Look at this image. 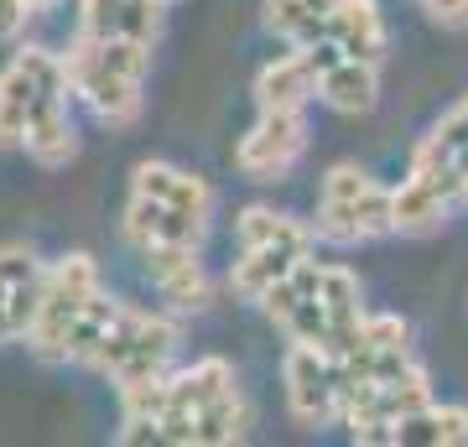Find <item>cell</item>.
<instances>
[{
    "instance_id": "obj_25",
    "label": "cell",
    "mask_w": 468,
    "mask_h": 447,
    "mask_svg": "<svg viewBox=\"0 0 468 447\" xmlns=\"http://www.w3.org/2000/svg\"><path fill=\"white\" fill-rule=\"evenodd\" d=\"M162 21H167V0H120L115 16H110V32H115V37H131V42H146V48H156V37H162Z\"/></svg>"
},
{
    "instance_id": "obj_11",
    "label": "cell",
    "mask_w": 468,
    "mask_h": 447,
    "mask_svg": "<svg viewBox=\"0 0 468 447\" xmlns=\"http://www.w3.org/2000/svg\"><path fill=\"white\" fill-rule=\"evenodd\" d=\"M411 172L442 183L452 198L463 203V177H468V100H458L448 115H442L432 131L417 141V151H411Z\"/></svg>"
},
{
    "instance_id": "obj_20",
    "label": "cell",
    "mask_w": 468,
    "mask_h": 447,
    "mask_svg": "<svg viewBox=\"0 0 468 447\" xmlns=\"http://www.w3.org/2000/svg\"><path fill=\"white\" fill-rule=\"evenodd\" d=\"M250 437V406L239 396V385L224 390L218 400H208L198 416H193V427H187V447H234Z\"/></svg>"
},
{
    "instance_id": "obj_13",
    "label": "cell",
    "mask_w": 468,
    "mask_h": 447,
    "mask_svg": "<svg viewBox=\"0 0 468 447\" xmlns=\"http://www.w3.org/2000/svg\"><path fill=\"white\" fill-rule=\"evenodd\" d=\"M146 276L156 282V292L177 307V313H198L208 307V271L198 261V245H146Z\"/></svg>"
},
{
    "instance_id": "obj_17",
    "label": "cell",
    "mask_w": 468,
    "mask_h": 447,
    "mask_svg": "<svg viewBox=\"0 0 468 447\" xmlns=\"http://www.w3.org/2000/svg\"><path fill=\"white\" fill-rule=\"evenodd\" d=\"M131 193L141 198H156L177 208V214H193V218H208L214 214V187L203 183L198 172H183L172 162H135L131 172Z\"/></svg>"
},
{
    "instance_id": "obj_1",
    "label": "cell",
    "mask_w": 468,
    "mask_h": 447,
    "mask_svg": "<svg viewBox=\"0 0 468 447\" xmlns=\"http://www.w3.org/2000/svg\"><path fill=\"white\" fill-rule=\"evenodd\" d=\"M151 48L131 37H89L79 32L73 48L63 52L68 94L89 104L100 125H131L141 115V89H146Z\"/></svg>"
},
{
    "instance_id": "obj_12",
    "label": "cell",
    "mask_w": 468,
    "mask_h": 447,
    "mask_svg": "<svg viewBox=\"0 0 468 447\" xmlns=\"http://www.w3.org/2000/svg\"><path fill=\"white\" fill-rule=\"evenodd\" d=\"M313 234H292V239H266V245H239V261L229 265V286L234 297L245 302H261L271 292V286L282 282V276H292L307 255H313Z\"/></svg>"
},
{
    "instance_id": "obj_2",
    "label": "cell",
    "mask_w": 468,
    "mask_h": 447,
    "mask_svg": "<svg viewBox=\"0 0 468 447\" xmlns=\"http://www.w3.org/2000/svg\"><path fill=\"white\" fill-rule=\"evenodd\" d=\"M390 234V187L375 183L365 166L338 162L318 187V214H313V239L323 245H369Z\"/></svg>"
},
{
    "instance_id": "obj_28",
    "label": "cell",
    "mask_w": 468,
    "mask_h": 447,
    "mask_svg": "<svg viewBox=\"0 0 468 447\" xmlns=\"http://www.w3.org/2000/svg\"><path fill=\"white\" fill-rule=\"evenodd\" d=\"M463 203H468V177H463Z\"/></svg>"
},
{
    "instance_id": "obj_24",
    "label": "cell",
    "mask_w": 468,
    "mask_h": 447,
    "mask_svg": "<svg viewBox=\"0 0 468 447\" xmlns=\"http://www.w3.org/2000/svg\"><path fill=\"white\" fill-rule=\"evenodd\" d=\"M292 234H313V224L282 214V208H266V203H250L234 214V239L239 245H266V239H292Z\"/></svg>"
},
{
    "instance_id": "obj_4",
    "label": "cell",
    "mask_w": 468,
    "mask_h": 447,
    "mask_svg": "<svg viewBox=\"0 0 468 447\" xmlns=\"http://www.w3.org/2000/svg\"><path fill=\"white\" fill-rule=\"evenodd\" d=\"M100 292H104V276H100V265H94V255H84V250H73V255H63L58 265H48L32 328H27V344H32L37 359H52V365H58L63 333H68V323H73V313H79L89 297H100Z\"/></svg>"
},
{
    "instance_id": "obj_22",
    "label": "cell",
    "mask_w": 468,
    "mask_h": 447,
    "mask_svg": "<svg viewBox=\"0 0 468 447\" xmlns=\"http://www.w3.org/2000/svg\"><path fill=\"white\" fill-rule=\"evenodd\" d=\"M120 302L110 297V292H100V297H89L79 313H73V323H68L63 333V354H58V365H89L94 359V348L104 344V333H110V323H115Z\"/></svg>"
},
{
    "instance_id": "obj_18",
    "label": "cell",
    "mask_w": 468,
    "mask_h": 447,
    "mask_svg": "<svg viewBox=\"0 0 468 447\" xmlns=\"http://www.w3.org/2000/svg\"><path fill=\"white\" fill-rule=\"evenodd\" d=\"M452 208H458V198L442 183L406 172L401 187H390V234H432L448 224Z\"/></svg>"
},
{
    "instance_id": "obj_27",
    "label": "cell",
    "mask_w": 468,
    "mask_h": 447,
    "mask_svg": "<svg viewBox=\"0 0 468 447\" xmlns=\"http://www.w3.org/2000/svg\"><path fill=\"white\" fill-rule=\"evenodd\" d=\"M27 5H32V11H48V5H58V0H27Z\"/></svg>"
},
{
    "instance_id": "obj_6",
    "label": "cell",
    "mask_w": 468,
    "mask_h": 447,
    "mask_svg": "<svg viewBox=\"0 0 468 447\" xmlns=\"http://www.w3.org/2000/svg\"><path fill=\"white\" fill-rule=\"evenodd\" d=\"M302 156H307V115L302 110H261V120L234 146V166L250 183H282Z\"/></svg>"
},
{
    "instance_id": "obj_21",
    "label": "cell",
    "mask_w": 468,
    "mask_h": 447,
    "mask_svg": "<svg viewBox=\"0 0 468 447\" xmlns=\"http://www.w3.org/2000/svg\"><path fill=\"white\" fill-rule=\"evenodd\" d=\"M458 447L468 442V406H437L427 400L396 427V447Z\"/></svg>"
},
{
    "instance_id": "obj_14",
    "label": "cell",
    "mask_w": 468,
    "mask_h": 447,
    "mask_svg": "<svg viewBox=\"0 0 468 447\" xmlns=\"http://www.w3.org/2000/svg\"><path fill=\"white\" fill-rule=\"evenodd\" d=\"M120 234H125L131 245H141V250H146V245H203L208 218L177 214V208H167V203L131 193V203H125V218H120Z\"/></svg>"
},
{
    "instance_id": "obj_16",
    "label": "cell",
    "mask_w": 468,
    "mask_h": 447,
    "mask_svg": "<svg viewBox=\"0 0 468 447\" xmlns=\"http://www.w3.org/2000/svg\"><path fill=\"white\" fill-rule=\"evenodd\" d=\"M68 89L58 94H42L27 120V135H21V151L32 156L37 166H63L79 156V131H73V115H68Z\"/></svg>"
},
{
    "instance_id": "obj_5",
    "label": "cell",
    "mask_w": 468,
    "mask_h": 447,
    "mask_svg": "<svg viewBox=\"0 0 468 447\" xmlns=\"http://www.w3.org/2000/svg\"><path fill=\"white\" fill-rule=\"evenodd\" d=\"M58 89H68L63 52L21 48L16 58L5 63V73H0V146H21L37 100H42V94H58Z\"/></svg>"
},
{
    "instance_id": "obj_3",
    "label": "cell",
    "mask_w": 468,
    "mask_h": 447,
    "mask_svg": "<svg viewBox=\"0 0 468 447\" xmlns=\"http://www.w3.org/2000/svg\"><path fill=\"white\" fill-rule=\"evenodd\" d=\"M177 338H183V333H177V323H172V317L120 302L115 323H110V333H104V344L94 348L89 369L110 375V380H115V390L141 385V380H156V375H167V369H172Z\"/></svg>"
},
{
    "instance_id": "obj_26",
    "label": "cell",
    "mask_w": 468,
    "mask_h": 447,
    "mask_svg": "<svg viewBox=\"0 0 468 447\" xmlns=\"http://www.w3.org/2000/svg\"><path fill=\"white\" fill-rule=\"evenodd\" d=\"M32 16H37V11L27 5V0H0V42L21 37V27H27Z\"/></svg>"
},
{
    "instance_id": "obj_8",
    "label": "cell",
    "mask_w": 468,
    "mask_h": 447,
    "mask_svg": "<svg viewBox=\"0 0 468 447\" xmlns=\"http://www.w3.org/2000/svg\"><path fill=\"white\" fill-rule=\"evenodd\" d=\"M307 58L318 68V100L334 110V115H369L380 104V68L359 63V58H344V52L318 37L307 42Z\"/></svg>"
},
{
    "instance_id": "obj_15",
    "label": "cell",
    "mask_w": 468,
    "mask_h": 447,
    "mask_svg": "<svg viewBox=\"0 0 468 447\" xmlns=\"http://www.w3.org/2000/svg\"><path fill=\"white\" fill-rule=\"evenodd\" d=\"M323 37L344 58H359V63H375V68L385 63V48H390V32H385V16L375 0H334Z\"/></svg>"
},
{
    "instance_id": "obj_23",
    "label": "cell",
    "mask_w": 468,
    "mask_h": 447,
    "mask_svg": "<svg viewBox=\"0 0 468 447\" xmlns=\"http://www.w3.org/2000/svg\"><path fill=\"white\" fill-rule=\"evenodd\" d=\"M328 11L334 0H266V27L292 48H307L328 32Z\"/></svg>"
},
{
    "instance_id": "obj_19",
    "label": "cell",
    "mask_w": 468,
    "mask_h": 447,
    "mask_svg": "<svg viewBox=\"0 0 468 447\" xmlns=\"http://www.w3.org/2000/svg\"><path fill=\"white\" fill-rule=\"evenodd\" d=\"M318 100V68L307 58V48L282 52L276 63L255 73V104L261 110H307Z\"/></svg>"
},
{
    "instance_id": "obj_10",
    "label": "cell",
    "mask_w": 468,
    "mask_h": 447,
    "mask_svg": "<svg viewBox=\"0 0 468 447\" xmlns=\"http://www.w3.org/2000/svg\"><path fill=\"white\" fill-rule=\"evenodd\" d=\"M42 276H48V265L37 261L32 245H21V239L0 245V344L27 338L37 297H42Z\"/></svg>"
},
{
    "instance_id": "obj_7",
    "label": "cell",
    "mask_w": 468,
    "mask_h": 447,
    "mask_svg": "<svg viewBox=\"0 0 468 447\" xmlns=\"http://www.w3.org/2000/svg\"><path fill=\"white\" fill-rule=\"evenodd\" d=\"M282 380H286V406L297 416V427H334L338 421V369L334 354L292 344L282 359Z\"/></svg>"
},
{
    "instance_id": "obj_9",
    "label": "cell",
    "mask_w": 468,
    "mask_h": 447,
    "mask_svg": "<svg viewBox=\"0 0 468 447\" xmlns=\"http://www.w3.org/2000/svg\"><path fill=\"white\" fill-rule=\"evenodd\" d=\"M224 390H234V369L229 359H198L187 369H167V411H162V442L187 447V427L193 416L218 400Z\"/></svg>"
}]
</instances>
